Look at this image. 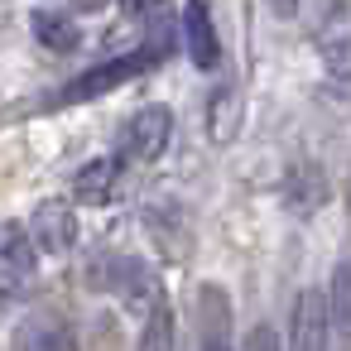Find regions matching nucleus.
<instances>
[{
    "instance_id": "nucleus-17",
    "label": "nucleus",
    "mask_w": 351,
    "mask_h": 351,
    "mask_svg": "<svg viewBox=\"0 0 351 351\" xmlns=\"http://www.w3.org/2000/svg\"><path fill=\"white\" fill-rule=\"evenodd\" d=\"M346 207H351V169H346Z\"/></svg>"
},
{
    "instance_id": "nucleus-15",
    "label": "nucleus",
    "mask_w": 351,
    "mask_h": 351,
    "mask_svg": "<svg viewBox=\"0 0 351 351\" xmlns=\"http://www.w3.org/2000/svg\"><path fill=\"white\" fill-rule=\"evenodd\" d=\"M202 351H231V341H226V308L217 313L212 327H202Z\"/></svg>"
},
{
    "instance_id": "nucleus-12",
    "label": "nucleus",
    "mask_w": 351,
    "mask_h": 351,
    "mask_svg": "<svg viewBox=\"0 0 351 351\" xmlns=\"http://www.w3.org/2000/svg\"><path fill=\"white\" fill-rule=\"evenodd\" d=\"M34 39H39L44 49H53V53H73V49L82 44V29H77L68 15H49V10H39V15H34Z\"/></svg>"
},
{
    "instance_id": "nucleus-3",
    "label": "nucleus",
    "mask_w": 351,
    "mask_h": 351,
    "mask_svg": "<svg viewBox=\"0 0 351 351\" xmlns=\"http://www.w3.org/2000/svg\"><path fill=\"white\" fill-rule=\"evenodd\" d=\"M327 293L322 289H303L293 298V317H289V351H327Z\"/></svg>"
},
{
    "instance_id": "nucleus-18",
    "label": "nucleus",
    "mask_w": 351,
    "mask_h": 351,
    "mask_svg": "<svg viewBox=\"0 0 351 351\" xmlns=\"http://www.w3.org/2000/svg\"><path fill=\"white\" fill-rule=\"evenodd\" d=\"M121 5H145V0H121Z\"/></svg>"
},
{
    "instance_id": "nucleus-16",
    "label": "nucleus",
    "mask_w": 351,
    "mask_h": 351,
    "mask_svg": "<svg viewBox=\"0 0 351 351\" xmlns=\"http://www.w3.org/2000/svg\"><path fill=\"white\" fill-rule=\"evenodd\" d=\"M241 351H279V337H274V327H269V322L250 327V337H245V346H241Z\"/></svg>"
},
{
    "instance_id": "nucleus-14",
    "label": "nucleus",
    "mask_w": 351,
    "mask_h": 351,
    "mask_svg": "<svg viewBox=\"0 0 351 351\" xmlns=\"http://www.w3.org/2000/svg\"><path fill=\"white\" fill-rule=\"evenodd\" d=\"M135 351H173V308H169V303H154V308H149Z\"/></svg>"
},
{
    "instance_id": "nucleus-13",
    "label": "nucleus",
    "mask_w": 351,
    "mask_h": 351,
    "mask_svg": "<svg viewBox=\"0 0 351 351\" xmlns=\"http://www.w3.org/2000/svg\"><path fill=\"white\" fill-rule=\"evenodd\" d=\"M236 121H241L236 92H231V87H221V92L212 97V106H207V135H212L217 145H226V140L236 135Z\"/></svg>"
},
{
    "instance_id": "nucleus-2",
    "label": "nucleus",
    "mask_w": 351,
    "mask_h": 351,
    "mask_svg": "<svg viewBox=\"0 0 351 351\" xmlns=\"http://www.w3.org/2000/svg\"><path fill=\"white\" fill-rule=\"evenodd\" d=\"M34 269H39V250L20 226H10L0 236V303H15L34 284Z\"/></svg>"
},
{
    "instance_id": "nucleus-11",
    "label": "nucleus",
    "mask_w": 351,
    "mask_h": 351,
    "mask_svg": "<svg viewBox=\"0 0 351 351\" xmlns=\"http://www.w3.org/2000/svg\"><path fill=\"white\" fill-rule=\"evenodd\" d=\"M116 178H121V159H92L87 169H77L73 178V193L82 202H106L116 193Z\"/></svg>"
},
{
    "instance_id": "nucleus-4",
    "label": "nucleus",
    "mask_w": 351,
    "mask_h": 351,
    "mask_svg": "<svg viewBox=\"0 0 351 351\" xmlns=\"http://www.w3.org/2000/svg\"><path fill=\"white\" fill-rule=\"evenodd\" d=\"M29 245L34 250H44V255H63V250H73V241H77V217H73V207L68 202H39L34 207V217H29Z\"/></svg>"
},
{
    "instance_id": "nucleus-6",
    "label": "nucleus",
    "mask_w": 351,
    "mask_h": 351,
    "mask_svg": "<svg viewBox=\"0 0 351 351\" xmlns=\"http://www.w3.org/2000/svg\"><path fill=\"white\" fill-rule=\"evenodd\" d=\"M183 44H188V58L202 73H212L221 63V39H217V25H212L207 0H188V5H183Z\"/></svg>"
},
{
    "instance_id": "nucleus-7",
    "label": "nucleus",
    "mask_w": 351,
    "mask_h": 351,
    "mask_svg": "<svg viewBox=\"0 0 351 351\" xmlns=\"http://www.w3.org/2000/svg\"><path fill=\"white\" fill-rule=\"evenodd\" d=\"M149 68V58L145 53H125V58H111V63H101V68H92V73H82L63 97L68 101H82V97H101V92H111V87H121V82H130V77H140Z\"/></svg>"
},
{
    "instance_id": "nucleus-9",
    "label": "nucleus",
    "mask_w": 351,
    "mask_h": 351,
    "mask_svg": "<svg viewBox=\"0 0 351 351\" xmlns=\"http://www.w3.org/2000/svg\"><path fill=\"white\" fill-rule=\"evenodd\" d=\"M317 58H322L327 77L351 82V25H346V20H337V25L317 29Z\"/></svg>"
},
{
    "instance_id": "nucleus-1",
    "label": "nucleus",
    "mask_w": 351,
    "mask_h": 351,
    "mask_svg": "<svg viewBox=\"0 0 351 351\" xmlns=\"http://www.w3.org/2000/svg\"><path fill=\"white\" fill-rule=\"evenodd\" d=\"M125 159H140V164H154L169 145H173V111L169 106H140L125 125Z\"/></svg>"
},
{
    "instance_id": "nucleus-5",
    "label": "nucleus",
    "mask_w": 351,
    "mask_h": 351,
    "mask_svg": "<svg viewBox=\"0 0 351 351\" xmlns=\"http://www.w3.org/2000/svg\"><path fill=\"white\" fill-rule=\"evenodd\" d=\"M332 197V188H327V173H322V164H313V159H298L289 173H284V207L293 212V217H313L322 202Z\"/></svg>"
},
{
    "instance_id": "nucleus-8",
    "label": "nucleus",
    "mask_w": 351,
    "mask_h": 351,
    "mask_svg": "<svg viewBox=\"0 0 351 351\" xmlns=\"http://www.w3.org/2000/svg\"><path fill=\"white\" fill-rule=\"evenodd\" d=\"M20 351H77V337H73L63 313L39 308L20 322Z\"/></svg>"
},
{
    "instance_id": "nucleus-10",
    "label": "nucleus",
    "mask_w": 351,
    "mask_h": 351,
    "mask_svg": "<svg viewBox=\"0 0 351 351\" xmlns=\"http://www.w3.org/2000/svg\"><path fill=\"white\" fill-rule=\"evenodd\" d=\"M327 327L341 341H351V255L337 260V269H332V284H327Z\"/></svg>"
}]
</instances>
